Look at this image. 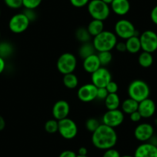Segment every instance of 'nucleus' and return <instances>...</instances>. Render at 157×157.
<instances>
[{
    "label": "nucleus",
    "mask_w": 157,
    "mask_h": 157,
    "mask_svg": "<svg viewBox=\"0 0 157 157\" xmlns=\"http://www.w3.org/2000/svg\"><path fill=\"white\" fill-rule=\"evenodd\" d=\"M118 136L114 128L100 124L92 134V143L99 149L106 150L116 146Z\"/></svg>",
    "instance_id": "1"
},
{
    "label": "nucleus",
    "mask_w": 157,
    "mask_h": 157,
    "mask_svg": "<svg viewBox=\"0 0 157 157\" xmlns=\"http://www.w3.org/2000/svg\"><path fill=\"white\" fill-rule=\"evenodd\" d=\"M117 36L114 33L104 30L99 35L93 37V44L97 52L111 51L117 43Z\"/></svg>",
    "instance_id": "2"
},
{
    "label": "nucleus",
    "mask_w": 157,
    "mask_h": 157,
    "mask_svg": "<svg viewBox=\"0 0 157 157\" xmlns=\"http://www.w3.org/2000/svg\"><path fill=\"white\" fill-rule=\"evenodd\" d=\"M127 92L129 98L138 102L149 98L150 95L149 85L141 79H136L131 82L128 86Z\"/></svg>",
    "instance_id": "3"
},
{
    "label": "nucleus",
    "mask_w": 157,
    "mask_h": 157,
    "mask_svg": "<svg viewBox=\"0 0 157 157\" xmlns=\"http://www.w3.org/2000/svg\"><path fill=\"white\" fill-rule=\"evenodd\" d=\"M89 14L93 19L104 21L110 15L109 6L103 2L102 0H90L87 5Z\"/></svg>",
    "instance_id": "4"
},
{
    "label": "nucleus",
    "mask_w": 157,
    "mask_h": 157,
    "mask_svg": "<svg viewBox=\"0 0 157 157\" xmlns=\"http://www.w3.org/2000/svg\"><path fill=\"white\" fill-rule=\"evenodd\" d=\"M77 66V59L71 52L63 53L57 59L56 67L60 73L66 74L72 73L75 71Z\"/></svg>",
    "instance_id": "5"
},
{
    "label": "nucleus",
    "mask_w": 157,
    "mask_h": 157,
    "mask_svg": "<svg viewBox=\"0 0 157 157\" xmlns=\"http://www.w3.org/2000/svg\"><path fill=\"white\" fill-rule=\"evenodd\" d=\"M115 34L117 37L126 40L134 36H138L136 27L128 19H120L116 22L114 27Z\"/></svg>",
    "instance_id": "6"
},
{
    "label": "nucleus",
    "mask_w": 157,
    "mask_h": 157,
    "mask_svg": "<svg viewBox=\"0 0 157 157\" xmlns=\"http://www.w3.org/2000/svg\"><path fill=\"white\" fill-rule=\"evenodd\" d=\"M59 133L66 140H72L78 133V126L74 120L66 118L59 121Z\"/></svg>",
    "instance_id": "7"
},
{
    "label": "nucleus",
    "mask_w": 157,
    "mask_h": 157,
    "mask_svg": "<svg viewBox=\"0 0 157 157\" xmlns=\"http://www.w3.org/2000/svg\"><path fill=\"white\" fill-rule=\"evenodd\" d=\"M142 50L153 53L157 50V34L152 30H146L140 36Z\"/></svg>",
    "instance_id": "8"
},
{
    "label": "nucleus",
    "mask_w": 157,
    "mask_h": 157,
    "mask_svg": "<svg viewBox=\"0 0 157 157\" xmlns=\"http://www.w3.org/2000/svg\"><path fill=\"white\" fill-rule=\"evenodd\" d=\"M30 22L23 13H17L12 16L9 22V28L10 31L16 34L24 33L29 26Z\"/></svg>",
    "instance_id": "9"
},
{
    "label": "nucleus",
    "mask_w": 157,
    "mask_h": 157,
    "mask_svg": "<svg viewBox=\"0 0 157 157\" xmlns=\"http://www.w3.org/2000/svg\"><path fill=\"white\" fill-rule=\"evenodd\" d=\"M124 117V113L121 109H117L107 110L102 116V124L115 129L123 123Z\"/></svg>",
    "instance_id": "10"
},
{
    "label": "nucleus",
    "mask_w": 157,
    "mask_h": 157,
    "mask_svg": "<svg viewBox=\"0 0 157 157\" xmlns=\"http://www.w3.org/2000/svg\"><path fill=\"white\" fill-rule=\"evenodd\" d=\"M91 80L92 83L97 88L105 87L107 84L112 81V75L106 68L101 66L91 74Z\"/></svg>",
    "instance_id": "11"
},
{
    "label": "nucleus",
    "mask_w": 157,
    "mask_h": 157,
    "mask_svg": "<svg viewBox=\"0 0 157 157\" xmlns=\"http://www.w3.org/2000/svg\"><path fill=\"white\" fill-rule=\"evenodd\" d=\"M97 87L93 83H86L78 88L77 96L78 99L83 102H90L96 99Z\"/></svg>",
    "instance_id": "12"
},
{
    "label": "nucleus",
    "mask_w": 157,
    "mask_h": 157,
    "mask_svg": "<svg viewBox=\"0 0 157 157\" xmlns=\"http://www.w3.org/2000/svg\"><path fill=\"white\" fill-rule=\"evenodd\" d=\"M153 134V126L147 123H140L134 129V136L138 141L142 143H146L149 141Z\"/></svg>",
    "instance_id": "13"
},
{
    "label": "nucleus",
    "mask_w": 157,
    "mask_h": 157,
    "mask_svg": "<svg viewBox=\"0 0 157 157\" xmlns=\"http://www.w3.org/2000/svg\"><path fill=\"white\" fill-rule=\"evenodd\" d=\"M70 112V105L66 100H59L54 103L52 106V113L54 119L58 121L68 117Z\"/></svg>",
    "instance_id": "14"
},
{
    "label": "nucleus",
    "mask_w": 157,
    "mask_h": 157,
    "mask_svg": "<svg viewBox=\"0 0 157 157\" xmlns=\"http://www.w3.org/2000/svg\"><path fill=\"white\" fill-rule=\"evenodd\" d=\"M134 157H157V146L150 143H143L137 146Z\"/></svg>",
    "instance_id": "15"
},
{
    "label": "nucleus",
    "mask_w": 157,
    "mask_h": 157,
    "mask_svg": "<svg viewBox=\"0 0 157 157\" xmlns=\"http://www.w3.org/2000/svg\"><path fill=\"white\" fill-rule=\"evenodd\" d=\"M155 103L152 99L147 98L139 102L138 112L141 115L142 118L149 119L152 117L155 113Z\"/></svg>",
    "instance_id": "16"
},
{
    "label": "nucleus",
    "mask_w": 157,
    "mask_h": 157,
    "mask_svg": "<svg viewBox=\"0 0 157 157\" xmlns=\"http://www.w3.org/2000/svg\"><path fill=\"white\" fill-rule=\"evenodd\" d=\"M110 10L118 16H125L130 10V2L129 0H113Z\"/></svg>",
    "instance_id": "17"
},
{
    "label": "nucleus",
    "mask_w": 157,
    "mask_h": 157,
    "mask_svg": "<svg viewBox=\"0 0 157 157\" xmlns=\"http://www.w3.org/2000/svg\"><path fill=\"white\" fill-rule=\"evenodd\" d=\"M101 66H101L99 58H98L97 53H95L84 59L83 62H82V67H83L84 70L90 74L93 73Z\"/></svg>",
    "instance_id": "18"
},
{
    "label": "nucleus",
    "mask_w": 157,
    "mask_h": 157,
    "mask_svg": "<svg viewBox=\"0 0 157 157\" xmlns=\"http://www.w3.org/2000/svg\"><path fill=\"white\" fill-rule=\"evenodd\" d=\"M126 51L131 54H136L141 50V44L139 36H134L126 40Z\"/></svg>",
    "instance_id": "19"
},
{
    "label": "nucleus",
    "mask_w": 157,
    "mask_h": 157,
    "mask_svg": "<svg viewBox=\"0 0 157 157\" xmlns=\"http://www.w3.org/2000/svg\"><path fill=\"white\" fill-rule=\"evenodd\" d=\"M104 102L108 110L117 109L120 105V96L117 93H109L107 97L104 100Z\"/></svg>",
    "instance_id": "20"
},
{
    "label": "nucleus",
    "mask_w": 157,
    "mask_h": 157,
    "mask_svg": "<svg viewBox=\"0 0 157 157\" xmlns=\"http://www.w3.org/2000/svg\"><path fill=\"white\" fill-rule=\"evenodd\" d=\"M86 28L92 37H95L105 30L104 29L103 21L97 20V19H93L88 24V26Z\"/></svg>",
    "instance_id": "21"
},
{
    "label": "nucleus",
    "mask_w": 157,
    "mask_h": 157,
    "mask_svg": "<svg viewBox=\"0 0 157 157\" xmlns=\"http://www.w3.org/2000/svg\"><path fill=\"white\" fill-rule=\"evenodd\" d=\"M139 102L137 101L134 100V99H131V98H128V99H125L123 102H122V111L123 113H126V114L130 115L131 113H134V112L138 110Z\"/></svg>",
    "instance_id": "22"
},
{
    "label": "nucleus",
    "mask_w": 157,
    "mask_h": 157,
    "mask_svg": "<svg viewBox=\"0 0 157 157\" xmlns=\"http://www.w3.org/2000/svg\"><path fill=\"white\" fill-rule=\"evenodd\" d=\"M96 49H95L93 43H90V42L82 43V45L78 49V55L82 59L93 55V54L96 53Z\"/></svg>",
    "instance_id": "23"
},
{
    "label": "nucleus",
    "mask_w": 157,
    "mask_h": 157,
    "mask_svg": "<svg viewBox=\"0 0 157 157\" xmlns=\"http://www.w3.org/2000/svg\"><path fill=\"white\" fill-rule=\"evenodd\" d=\"M75 39H76L78 42H80L81 43H85L90 42L92 38L91 35L89 33L87 28L83 26L78 27V28L75 30Z\"/></svg>",
    "instance_id": "24"
},
{
    "label": "nucleus",
    "mask_w": 157,
    "mask_h": 157,
    "mask_svg": "<svg viewBox=\"0 0 157 157\" xmlns=\"http://www.w3.org/2000/svg\"><path fill=\"white\" fill-rule=\"evenodd\" d=\"M138 63L143 68H149L153 63V56L152 53L147 52H143L139 55Z\"/></svg>",
    "instance_id": "25"
},
{
    "label": "nucleus",
    "mask_w": 157,
    "mask_h": 157,
    "mask_svg": "<svg viewBox=\"0 0 157 157\" xmlns=\"http://www.w3.org/2000/svg\"><path fill=\"white\" fill-rule=\"evenodd\" d=\"M63 82V85H64L66 88L72 90V89H75L78 86V77L72 72V73H69L64 75Z\"/></svg>",
    "instance_id": "26"
},
{
    "label": "nucleus",
    "mask_w": 157,
    "mask_h": 157,
    "mask_svg": "<svg viewBox=\"0 0 157 157\" xmlns=\"http://www.w3.org/2000/svg\"><path fill=\"white\" fill-rule=\"evenodd\" d=\"M14 52V47L7 41L0 42V57L4 59L11 56Z\"/></svg>",
    "instance_id": "27"
},
{
    "label": "nucleus",
    "mask_w": 157,
    "mask_h": 157,
    "mask_svg": "<svg viewBox=\"0 0 157 157\" xmlns=\"http://www.w3.org/2000/svg\"><path fill=\"white\" fill-rule=\"evenodd\" d=\"M98 58L102 66H106L109 64L113 60V55L111 51H105V52H99L97 53Z\"/></svg>",
    "instance_id": "28"
},
{
    "label": "nucleus",
    "mask_w": 157,
    "mask_h": 157,
    "mask_svg": "<svg viewBox=\"0 0 157 157\" xmlns=\"http://www.w3.org/2000/svg\"><path fill=\"white\" fill-rule=\"evenodd\" d=\"M44 129L46 132L50 134L56 133L58 132L59 129V121L58 120L52 119V120H49L46 122L44 126Z\"/></svg>",
    "instance_id": "29"
},
{
    "label": "nucleus",
    "mask_w": 157,
    "mask_h": 157,
    "mask_svg": "<svg viewBox=\"0 0 157 157\" xmlns=\"http://www.w3.org/2000/svg\"><path fill=\"white\" fill-rule=\"evenodd\" d=\"M43 0H22V6L28 10H36L41 5Z\"/></svg>",
    "instance_id": "30"
},
{
    "label": "nucleus",
    "mask_w": 157,
    "mask_h": 157,
    "mask_svg": "<svg viewBox=\"0 0 157 157\" xmlns=\"http://www.w3.org/2000/svg\"><path fill=\"white\" fill-rule=\"evenodd\" d=\"M100 123H99V120L95 119V118H90L86 122V128L90 132H93L99 126Z\"/></svg>",
    "instance_id": "31"
},
{
    "label": "nucleus",
    "mask_w": 157,
    "mask_h": 157,
    "mask_svg": "<svg viewBox=\"0 0 157 157\" xmlns=\"http://www.w3.org/2000/svg\"><path fill=\"white\" fill-rule=\"evenodd\" d=\"M6 5L10 9L17 10L22 6V0H4Z\"/></svg>",
    "instance_id": "32"
},
{
    "label": "nucleus",
    "mask_w": 157,
    "mask_h": 157,
    "mask_svg": "<svg viewBox=\"0 0 157 157\" xmlns=\"http://www.w3.org/2000/svg\"><path fill=\"white\" fill-rule=\"evenodd\" d=\"M71 5L75 8H82L86 6L90 2V0H69Z\"/></svg>",
    "instance_id": "33"
},
{
    "label": "nucleus",
    "mask_w": 157,
    "mask_h": 157,
    "mask_svg": "<svg viewBox=\"0 0 157 157\" xmlns=\"http://www.w3.org/2000/svg\"><path fill=\"white\" fill-rule=\"evenodd\" d=\"M102 157H121L119 151L115 149L114 148H111L105 150Z\"/></svg>",
    "instance_id": "34"
},
{
    "label": "nucleus",
    "mask_w": 157,
    "mask_h": 157,
    "mask_svg": "<svg viewBox=\"0 0 157 157\" xmlns=\"http://www.w3.org/2000/svg\"><path fill=\"white\" fill-rule=\"evenodd\" d=\"M109 95L108 91L105 89V87H101V88H97V96L96 99L99 100H105V98Z\"/></svg>",
    "instance_id": "35"
},
{
    "label": "nucleus",
    "mask_w": 157,
    "mask_h": 157,
    "mask_svg": "<svg viewBox=\"0 0 157 157\" xmlns=\"http://www.w3.org/2000/svg\"><path fill=\"white\" fill-rule=\"evenodd\" d=\"M105 89H106L109 93H117L119 86H118V84L116 82L112 80L107 84Z\"/></svg>",
    "instance_id": "36"
},
{
    "label": "nucleus",
    "mask_w": 157,
    "mask_h": 157,
    "mask_svg": "<svg viewBox=\"0 0 157 157\" xmlns=\"http://www.w3.org/2000/svg\"><path fill=\"white\" fill-rule=\"evenodd\" d=\"M23 13L26 16V17L28 18L30 22L35 21L36 19V18H37V15H36V13L35 12V10H28V9H25V12Z\"/></svg>",
    "instance_id": "37"
},
{
    "label": "nucleus",
    "mask_w": 157,
    "mask_h": 157,
    "mask_svg": "<svg viewBox=\"0 0 157 157\" xmlns=\"http://www.w3.org/2000/svg\"><path fill=\"white\" fill-rule=\"evenodd\" d=\"M129 119H130L131 121L133 122V123H138V122H140L143 118H142L141 115H140V113H139L138 110H137V111L134 112V113H131V114L129 115Z\"/></svg>",
    "instance_id": "38"
},
{
    "label": "nucleus",
    "mask_w": 157,
    "mask_h": 157,
    "mask_svg": "<svg viewBox=\"0 0 157 157\" xmlns=\"http://www.w3.org/2000/svg\"><path fill=\"white\" fill-rule=\"evenodd\" d=\"M77 154L72 150H64L59 154V157H76Z\"/></svg>",
    "instance_id": "39"
},
{
    "label": "nucleus",
    "mask_w": 157,
    "mask_h": 157,
    "mask_svg": "<svg viewBox=\"0 0 157 157\" xmlns=\"http://www.w3.org/2000/svg\"><path fill=\"white\" fill-rule=\"evenodd\" d=\"M115 48L116 49V50L119 51V52H126V43H125V42H117Z\"/></svg>",
    "instance_id": "40"
},
{
    "label": "nucleus",
    "mask_w": 157,
    "mask_h": 157,
    "mask_svg": "<svg viewBox=\"0 0 157 157\" xmlns=\"http://www.w3.org/2000/svg\"><path fill=\"white\" fill-rule=\"evenodd\" d=\"M150 18L152 22L157 25V5L152 10L150 13Z\"/></svg>",
    "instance_id": "41"
},
{
    "label": "nucleus",
    "mask_w": 157,
    "mask_h": 157,
    "mask_svg": "<svg viewBox=\"0 0 157 157\" xmlns=\"http://www.w3.org/2000/svg\"><path fill=\"white\" fill-rule=\"evenodd\" d=\"M6 69V61L3 58L0 57V74L2 73Z\"/></svg>",
    "instance_id": "42"
},
{
    "label": "nucleus",
    "mask_w": 157,
    "mask_h": 157,
    "mask_svg": "<svg viewBox=\"0 0 157 157\" xmlns=\"http://www.w3.org/2000/svg\"><path fill=\"white\" fill-rule=\"evenodd\" d=\"M87 153H88V150L86 147L84 146H82L79 149H78V155H87Z\"/></svg>",
    "instance_id": "43"
},
{
    "label": "nucleus",
    "mask_w": 157,
    "mask_h": 157,
    "mask_svg": "<svg viewBox=\"0 0 157 157\" xmlns=\"http://www.w3.org/2000/svg\"><path fill=\"white\" fill-rule=\"evenodd\" d=\"M6 127L5 119L2 116H0V131L3 130Z\"/></svg>",
    "instance_id": "44"
},
{
    "label": "nucleus",
    "mask_w": 157,
    "mask_h": 157,
    "mask_svg": "<svg viewBox=\"0 0 157 157\" xmlns=\"http://www.w3.org/2000/svg\"><path fill=\"white\" fill-rule=\"evenodd\" d=\"M102 2H105V4H107V5L110 6V5H111L112 2H113V0H102Z\"/></svg>",
    "instance_id": "45"
},
{
    "label": "nucleus",
    "mask_w": 157,
    "mask_h": 157,
    "mask_svg": "<svg viewBox=\"0 0 157 157\" xmlns=\"http://www.w3.org/2000/svg\"><path fill=\"white\" fill-rule=\"evenodd\" d=\"M121 157H134L133 155H121Z\"/></svg>",
    "instance_id": "46"
},
{
    "label": "nucleus",
    "mask_w": 157,
    "mask_h": 157,
    "mask_svg": "<svg viewBox=\"0 0 157 157\" xmlns=\"http://www.w3.org/2000/svg\"><path fill=\"white\" fill-rule=\"evenodd\" d=\"M76 157H89L88 155H77Z\"/></svg>",
    "instance_id": "47"
},
{
    "label": "nucleus",
    "mask_w": 157,
    "mask_h": 157,
    "mask_svg": "<svg viewBox=\"0 0 157 157\" xmlns=\"http://www.w3.org/2000/svg\"><path fill=\"white\" fill-rule=\"evenodd\" d=\"M0 38H1V33H0Z\"/></svg>",
    "instance_id": "48"
},
{
    "label": "nucleus",
    "mask_w": 157,
    "mask_h": 157,
    "mask_svg": "<svg viewBox=\"0 0 157 157\" xmlns=\"http://www.w3.org/2000/svg\"><path fill=\"white\" fill-rule=\"evenodd\" d=\"M0 15H1V11H0Z\"/></svg>",
    "instance_id": "49"
}]
</instances>
